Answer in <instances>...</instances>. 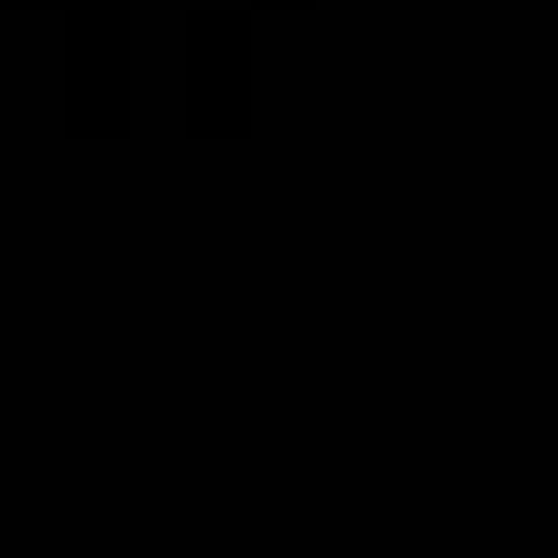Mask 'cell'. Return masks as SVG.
Instances as JSON below:
<instances>
[]
</instances>
